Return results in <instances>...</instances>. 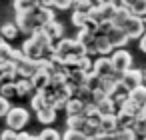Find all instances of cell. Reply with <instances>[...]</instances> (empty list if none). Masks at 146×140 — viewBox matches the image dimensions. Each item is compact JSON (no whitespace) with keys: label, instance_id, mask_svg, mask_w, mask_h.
Returning <instances> with one entry per match:
<instances>
[{"label":"cell","instance_id":"1","mask_svg":"<svg viewBox=\"0 0 146 140\" xmlns=\"http://www.w3.org/2000/svg\"><path fill=\"white\" fill-rule=\"evenodd\" d=\"M110 62H112L114 72H116L118 76H122L124 72L130 70V66H132V56H130V52H128L126 48H120V50H114V52H112Z\"/></svg>","mask_w":146,"mask_h":140},{"label":"cell","instance_id":"2","mask_svg":"<svg viewBox=\"0 0 146 140\" xmlns=\"http://www.w3.org/2000/svg\"><path fill=\"white\" fill-rule=\"evenodd\" d=\"M28 110L26 108H22V106H14L10 112H8V116H6V124H8V128L10 130H16V132H20L26 124H28Z\"/></svg>","mask_w":146,"mask_h":140},{"label":"cell","instance_id":"3","mask_svg":"<svg viewBox=\"0 0 146 140\" xmlns=\"http://www.w3.org/2000/svg\"><path fill=\"white\" fill-rule=\"evenodd\" d=\"M16 24H18L20 32L30 34V36H32L34 32H38V30H42V24L36 20L34 12H22V14H16Z\"/></svg>","mask_w":146,"mask_h":140},{"label":"cell","instance_id":"4","mask_svg":"<svg viewBox=\"0 0 146 140\" xmlns=\"http://www.w3.org/2000/svg\"><path fill=\"white\" fill-rule=\"evenodd\" d=\"M20 50L24 52V56H26L28 60H32V62H40V60H44V50H46V48H42V46L30 36V38L24 40V44H22Z\"/></svg>","mask_w":146,"mask_h":140},{"label":"cell","instance_id":"5","mask_svg":"<svg viewBox=\"0 0 146 140\" xmlns=\"http://www.w3.org/2000/svg\"><path fill=\"white\" fill-rule=\"evenodd\" d=\"M88 74H90V72H88ZM92 74H94V76H98L100 80H104V78H112V76H118V74L114 72V68H112L110 58H106V56H100V58H96V60H94Z\"/></svg>","mask_w":146,"mask_h":140},{"label":"cell","instance_id":"6","mask_svg":"<svg viewBox=\"0 0 146 140\" xmlns=\"http://www.w3.org/2000/svg\"><path fill=\"white\" fill-rule=\"evenodd\" d=\"M120 80H122V84L132 92L134 88H138V86H142V70H136V68H130L128 72H124L122 76H120Z\"/></svg>","mask_w":146,"mask_h":140},{"label":"cell","instance_id":"7","mask_svg":"<svg viewBox=\"0 0 146 140\" xmlns=\"http://www.w3.org/2000/svg\"><path fill=\"white\" fill-rule=\"evenodd\" d=\"M124 32H126V36H128L130 40H132V38H142V36H144V24H142V18H138V16L132 14V18L128 20Z\"/></svg>","mask_w":146,"mask_h":140},{"label":"cell","instance_id":"8","mask_svg":"<svg viewBox=\"0 0 146 140\" xmlns=\"http://www.w3.org/2000/svg\"><path fill=\"white\" fill-rule=\"evenodd\" d=\"M16 76H18V68L14 62L0 64V86L6 82H16Z\"/></svg>","mask_w":146,"mask_h":140},{"label":"cell","instance_id":"9","mask_svg":"<svg viewBox=\"0 0 146 140\" xmlns=\"http://www.w3.org/2000/svg\"><path fill=\"white\" fill-rule=\"evenodd\" d=\"M42 30H44V34H46V36H48V38H50V40H52L54 44H58V42L62 40V34H64V26H62V24H60L58 20H54V22H48V24H46V26H44Z\"/></svg>","mask_w":146,"mask_h":140},{"label":"cell","instance_id":"10","mask_svg":"<svg viewBox=\"0 0 146 140\" xmlns=\"http://www.w3.org/2000/svg\"><path fill=\"white\" fill-rule=\"evenodd\" d=\"M108 40H110V44L114 46V50H120V48H124L126 44H128V36H126V32L124 30H120V28H112L108 34Z\"/></svg>","mask_w":146,"mask_h":140},{"label":"cell","instance_id":"11","mask_svg":"<svg viewBox=\"0 0 146 140\" xmlns=\"http://www.w3.org/2000/svg\"><path fill=\"white\" fill-rule=\"evenodd\" d=\"M16 68H18V78H26V80H32V76L38 72V64L28 58H24L20 64H16Z\"/></svg>","mask_w":146,"mask_h":140},{"label":"cell","instance_id":"12","mask_svg":"<svg viewBox=\"0 0 146 140\" xmlns=\"http://www.w3.org/2000/svg\"><path fill=\"white\" fill-rule=\"evenodd\" d=\"M130 18H132V12H130L128 8H124V6H118V10H116V14H114V18H112V24H114V28L124 30Z\"/></svg>","mask_w":146,"mask_h":140},{"label":"cell","instance_id":"13","mask_svg":"<svg viewBox=\"0 0 146 140\" xmlns=\"http://www.w3.org/2000/svg\"><path fill=\"white\" fill-rule=\"evenodd\" d=\"M88 106L90 104H86V102H82L78 98H70L68 104H66V112H68V116H84Z\"/></svg>","mask_w":146,"mask_h":140},{"label":"cell","instance_id":"14","mask_svg":"<svg viewBox=\"0 0 146 140\" xmlns=\"http://www.w3.org/2000/svg\"><path fill=\"white\" fill-rule=\"evenodd\" d=\"M32 12H34L36 20L42 24V28H44L48 22H54V10H52V8H42V6H36Z\"/></svg>","mask_w":146,"mask_h":140},{"label":"cell","instance_id":"15","mask_svg":"<svg viewBox=\"0 0 146 140\" xmlns=\"http://www.w3.org/2000/svg\"><path fill=\"white\" fill-rule=\"evenodd\" d=\"M94 48H96V54H100V56H106V54H110V52H114V46L110 44V40H108V36H102V34H98V36H96V42H94Z\"/></svg>","mask_w":146,"mask_h":140},{"label":"cell","instance_id":"16","mask_svg":"<svg viewBox=\"0 0 146 140\" xmlns=\"http://www.w3.org/2000/svg\"><path fill=\"white\" fill-rule=\"evenodd\" d=\"M50 80H52V76H50L48 72H44V70H38V72L32 76V84H34L36 92H42V90L50 84Z\"/></svg>","mask_w":146,"mask_h":140},{"label":"cell","instance_id":"17","mask_svg":"<svg viewBox=\"0 0 146 140\" xmlns=\"http://www.w3.org/2000/svg\"><path fill=\"white\" fill-rule=\"evenodd\" d=\"M66 124H68V130H76V132H82V134H86L88 120H86L84 116H68Z\"/></svg>","mask_w":146,"mask_h":140},{"label":"cell","instance_id":"18","mask_svg":"<svg viewBox=\"0 0 146 140\" xmlns=\"http://www.w3.org/2000/svg\"><path fill=\"white\" fill-rule=\"evenodd\" d=\"M16 88H18V96H34L36 94V88L32 84V80H26V78H18L16 80Z\"/></svg>","mask_w":146,"mask_h":140},{"label":"cell","instance_id":"19","mask_svg":"<svg viewBox=\"0 0 146 140\" xmlns=\"http://www.w3.org/2000/svg\"><path fill=\"white\" fill-rule=\"evenodd\" d=\"M100 130H102V134H116V132L120 130V128H118V118H116V114H112V116H104Z\"/></svg>","mask_w":146,"mask_h":140},{"label":"cell","instance_id":"20","mask_svg":"<svg viewBox=\"0 0 146 140\" xmlns=\"http://www.w3.org/2000/svg\"><path fill=\"white\" fill-rule=\"evenodd\" d=\"M96 110L102 114V116H112V114H118L116 112V106H114V100L108 96V98H104L102 102H98L96 104Z\"/></svg>","mask_w":146,"mask_h":140},{"label":"cell","instance_id":"21","mask_svg":"<svg viewBox=\"0 0 146 140\" xmlns=\"http://www.w3.org/2000/svg\"><path fill=\"white\" fill-rule=\"evenodd\" d=\"M18 32H20V28L14 22H6V24H2V28H0V36L4 40H14L18 36Z\"/></svg>","mask_w":146,"mask_h":140},{"label":"cell","instance_id":"22","mask_svg":"<svg viewBox=\"0 0 146 140\" xmlns=\"http://www.w3.org/2000/svg\"><path fill=\"white\" fill-rule=\"evenodd\" d=\"M36 6H38V0H14V10H16V14L32 12Z\"/></svg>","mask_w":146,"mask_h":140},{"label":"cell","instance_id":"23","mask_svg":"<svg viewBox=\"0 0 146 140\" xmlns=\"http://www.w3.org/2000/svg\"><path fill=\"white\" fill-rule=\"evenodd\" d=\"M130 100H134L140 108H146V86L142 84V86L134 88V90L130 92Z\"/></svg>","mask_w":146,"mask_h":140},{"label":"cell","instance_id":"24","mask_svg":"<svg viewBox=\"0 0 146 140\" xmlns=\"http://www.w3.org/2000/svg\"><path fill=\"white\" fill-rule=\"evenodd\" d=\"M116 118H118V128H120V130L134 128V124H136V118H134V116H130V114H126V112H118V114H116Z\"/></svg>","mask_w":146,"mask_h":140},{"label":"cell","instance_id":"25","mask_svg":"<svg viewBox=\"0 0 146 140\" xmlns=\"http://www.w3.org/2000/svg\"><path fill=\"white\" fill-rule=\"evenodd\" d=\"M36 116H38V122H42V124H52V122L56 120V110L50 108V106H46V108L40 110Z\"/></svg>","mask_w":146,"mask_h":140},{"label":"cell","instance_id":"26","mask_svg":"<svg viewBox=\"0 0 146 140\" xmlns=\"http://www.w3.org/2000/svg\"><path fill=\"white\" fill-rule=\"evenodd\" d=\"M12 54H14V48H12L8 42H2V44H0V64L12 62Z\"/></svg>","mask_w":146,"mask_h":140},{"label":"cell","instance_id":"27","mask_svg":"<svg viewBox=\"0 0 146 140\" xmlns=\"http://www.w3.org/2000/svg\"><path fill=\"white\" fill-rule=\"evenodd\" d=\"M30 106H32V110H34V112L38 114L40 110H44V108L48 106V102H46V98H44V96H42L40 92H36V94H34V96L30 98Z\"/></svg>","mask_w":146,"mask_h":140},{"label":"cell","instance_id":"28","mask_svg":"<svg viewBox=\"0 0 146 140\" xmlns=\"http://www.w3.org/2000/svg\"><path fill=\"white\" fill-rule=\"evenodd\" d=\"M0 94L4 98H12V96H18V88H16V82H6L0 86Z\"/></svg>","mask_w":146,"mask_h":140},{"label":"cell","instance_id":"29","mask_svg":"<svg viewBox=\"0 0 146 140\" xmlns=\"http://www.w3.org/2000/svg\"><path fill=\"white\" fill-rule=\"evenodd\" d=\"M70 20H72V24L80 30V28H84V26H86V22H88L90 18H88V14H86V12H72V18H70Z\"/></svg>","mask_w":146,"mask_h":140},{"label":"cell","instance_id":"30","mask_svg":"<svg viewBox=\"0 0 146 140\" xmlns=\"http://www.w3.org/2000/svg\"><path fill=\"white\" fill-rule=\"evenodd\" d=\"M38 140H62L60 132L54 130V128H44L40 134H38Z\"/></svg>","mask_w":146,"mask_h":140},{"label":"cell","instance_id":"31","mask_svg":"<svg viewBox=\"0 0 146 140\" xmlns=\"http://www.w3.org/2000/svg\"><path fill=\"white\" fill-rule=\"evenodd\" d=\"M94 6V2H92V0H74V12H90V8Z\"/></svg>","mask_w":146,"mask_h":140},{"label":"cell","instance_id":"32","mask_svg":"<svg viewBox=\"0 0 146 140\" xmlns=\"http://www.w3.org/2000/svg\"><path fill=\"white\" fill-rule=\"evenodd\" d=\"M130 12L134 16H138V18H144L146 16V0H136L134 6L130 8Z\"/></svg>","mask_w":146,"mask_h":140},{"label":"cell","instance_id":"33","mask_svg":"<svg viewBox=\"0 0 146 140\" xmlns=\"http://www.w3.org/2000/svg\"><path fill=\"white\" fill-rule=\"evenodd\" d=\"M118 6H120V4H108V6H100V8H102V18L112 22V18H114V14H116Z\"/></svg>","mask_w":146,"mask_h":140},{"label":"cell","instance_id":"34","mask_svg":"<svg viewBox=\"0 0 146 140\" xmlns=\"http://www.w3.org/2000/svg\"><path fill=\"white\" fill-rule=\"evenodd\" d=\"M118 140H136L138 134L134 132V128H126V130H118Z\"/></svg>","mask_w":146,"mask_h":140},{"label":"cell","instance_id":"35","mask_svg":"<svg viewBox=\"0 0 146 140\" xmlns=\"http://www.w3.org/2000/svg\"><path fill=\"white\" fill-rule=\"evenodd\" d=\"M62 140H88V136L82 134V132H76V130H66Z\"/></svg>","mask_w":146,"mask_h":140},{"label":"cell","instance_id":"36","mask_svg":"<svg viewBox=\"0 0 146 140\" xmlns=\"http://www.w3.org/2000/svg\"><path fill=\"white\" fill-rule=\"evenodd\" d=\"M12 108H10V102H8V98H4L2 94H0V116H8V112H10Z\"/></svg>","mask_w":146,"mask_h":140},{"label":"cell","instance_id":"37","mask_svg":"<svg viewBox=\"0 0 146 140\" xmlns=\"http://www.w3.org/2000/svg\"><path fill=\"white\" fill-rule=\"evenodd\" d=\"M18 136H20V132L6 128V130H4L2 134H0V140H18Z\"/></svg>","mask_w":146,"mask_h":140},{"label":"cell","instance_id":"38","mask_svg":"<svg viewBox=\"0 0 146 140\" xmlns=\"http://www.w3.org/2000/svg\"><path fill=\"white\" fill-rule=\"evenodd\" d=\"M74 6V0H54V8L58 10H68Z\"/></svg>","mask_w":146,"mask_h":140},{"label":"cell","instance_id":"39","mask_svg":"<svg viewBox=\"0 0 146 140\" xmlns=\"http://www.w3.org/2000/svg\"><path fill=\"white\" fill-rule=\"evenodd\" d=\"M38 6H42V8H52V6H54V0H38Z\"/></svg>","mask_w":146,"mask_h":140},{"label":"cell","instance_id":"40","mask_svg":"<svg viewBox=\"0 0 146 140\" xmlns=\"http://www.w3.org/2000/svg\"><path fill=\"white\" fill-rule=\"evenodd\" d=\"M118 134V132H116ZM116 134H98V140H118Z\"/></svg>","mask_w":146,"mask_h":140},{"label":"cell","instance_id":"41","mask_svg":"<svg viewBox=\"0 0 146 140\" xmlns=\"http://www.w3.org/2000/svg\"><path fill=\"white\" fill-rule=\"evenodd\" d=\"M118 2H120V6H124V8H132L134 6V2H136V0H118Z\"/></svg>","mask_w":146,"mask_h":140},{"label":"cell","instance_id":"42","mask_svg":"<svg viewBox=\"0 0 146 140\" xmlns=\"http://www.w3.org/2000/svg\"><path fill=\"white\" fill-rule=\"evenodd\" d=\"M98 6H108V4H116V0H96Z\"/></svg>","mask_w":146,"mask_h":140},{"label":"cell","instance_id":"43","mask_svg":"<svg viewBox=\"0 0 146 140\" xmlns=\"http://www.w3.org/2000/svg\"><path fill=\"white\" fill-rule=\"evenodd\" d=\"M140 50H142V52H146V32H144V36L140 38Z\"/></svg>","mask_w":146,"mask_h":140},{"label":"cell","instance_id":"44","mask_svg":"<svg viewBox=\"0 0 146 140\" xmlns=\"http://www.w3.org/2000/svg\"><path fill=\"white\" fill-rule=\"evenodd\" d=\"M142 84H144V86H146V68H144V70H142Z\"/></svg>","mask_w":146,"mask_h":140},{"label":"cell","instance_id":"45","mask_svg":"<svg viewBox=\"0 0 146 140\" xmlns=\"http://www.w3.org/2000/svg\"><path fill=\"white\" fill-rule=\"evenodd\" d=\"M142 24H144V32H146V16L142 18Z\"/></svg>","mask_w":146,"mask_h":140},{"label":"cell","instance_id":"46","mask_svg":"<svg viewBox=\"0 0 146 140\" xmlns=\"http://www.w3.org/2000/svg\"><path fill=\"white\" fill-rule=\"evenodd\" d=\"M88 140H98V136H94V138H88Z\"/></svg>","mask_w":146,"mask_h":140},{"label":"cell","instance_id":"47","mask_svg":"<svg viewBox=\"0 0 146 140\" xmlns=\"http://www.w3.org/2000/svg\"><path fill=\"white\" fill-rule=\"evenodd\" d=\"M144 140H146V138H144Z\"/></svg>","mask_w":146,"mask_h":140}]
</instances>
